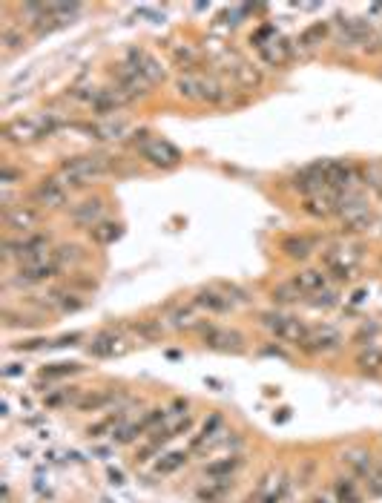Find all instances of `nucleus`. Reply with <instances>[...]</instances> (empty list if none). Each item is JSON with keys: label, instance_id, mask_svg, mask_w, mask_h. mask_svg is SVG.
I'll use <instances>...</instances> for the list:
<instances>
[{"label": "nucleus", "instance_id": "nucleus-28", "mask_svg": "<svg viewBox=\"0 0 382 503\" xmlns=\"http://www.w3.org/2000/svg\"><path fill=\"white\" fill-rule=\"evenodd\" d=\"M328 23H314V26H308L302 34H299V46L302 49H314V46H319L325 38H328Z\"/></svg>", "mask_w": 382, "mask_h": 503}, {"label": "nucleus", "instance_id": "nucleus-26", "mask_svg": "<svg viewBox=\"0 0 382 503\" xmlns=\"http://www.w3.org/2000/svg\"><path fill=\"white\" fill-rule=\"evenodd\" d=\"M130 127H127V121H115V118H110V121H101V124H95V127H90V132L95 135V138H124V132H127Z\"/></svg>", "mask_w": 382, "mask_h": 503}, {"label": "nucleus", "instance_id": "nucleus-16", "mask_svg": "<svg viewBox=\"0 0 382 503\" xmlns=\"http://www.w3.org/2000/svg\"><path fill=\"white\" fill-rule=\"evenodd\" d=\"M118 334L112 331V328H103V331H98L90 345H86V354L90 357H98V359H107V357H115L118 354Z\"/></svg>", "mask_w": 382, "mask_h": 503}, {"label": "nucleus", "instance_id": "nucleus-39", "mask_svg": "<svg viewBox=\"0 0 382 503\" xmlns=\"http://www.w3.org/2000/svg\"><path fill=\"white\" fill-rule=\"evenodd\" d=\"M164 417H167V411H164V408H152V411H147V414H144V420H141L144 431H147V428H155L159 423H164Z\"/></svg>", "mask_w": 382, "mask_h": 503}, {"label": "nucleus", "instance_id": "nucleus-9", "mask_svg": "<svg viewBox=\"0 0 382 503\" xmlns=\"http://www.w3.org/2000/svg\"><path fill=\"white\" fill-rule=\"evenodd\" d=\"M38 221H41V210L34 204H12L3 213V224L12 233H21V236H29L38 228Z\"/></svg>", "mask_w": 382, "mask_h": 503}, {"label": "nucleus", "instance_id": "nucleus-2", "mask_svg": "<svg viewBox=\"0 0 382 503\" xmlns=\"http://www.w3.org/2000/svg\"><path fill=\"white\" fill-rule=\"evenodd\" d=\"M259 325H262L273 339H279L285 345H296V348H299V345L308 339V334H310V325L302 317L288 314V310H279V308L262 310V314H259Z\"/></svg>", "mask_w": 382, "mask_h": 503}, {"label": "nucleus", "instance_id": "nucleus-10", "mask_svg": "<svg viewBox=\"0 0 382 503\" xmlns=\"http://www.w3.org/2000/svg\"><path fill=\"white\" fill-rule=\"evenodd\" d=\"M58 276H61V268L52 262V256L17 268V282H26V285H43V282L58 279Z\"/></svg>", "mask_w": 382, "mask_h": 503}, {"label": "nucleus", "instance_id": "nucleus-30", "mask_svg": "<svg viewBox=\"0 0 382 503\" xmlns=\"http://www.w3.org/2000/svg\"><path fill=\"white\" fill-rule=\"evenodd\" d=\"M49 14L55 23H72V17L81 14V3H49Z\"/></svg>", "mask_w": 382, "mask_h": 503}, {"label": "nucleus", "instance_id": "nucleus-20", "mask_svg": "<svg viewBox=\"0 0 382 503\" xmlns=\"http://www.w3.org/2000/svg\"><path fill=\"white\" fill-rule=\"evenodd\" d=\"M176 92L184 98V101H201L204 98V78L201 75H193L187 72L176 81Z\"/></svg>", "mask_w": 382, "mask_h": 503}, {"label": "nucleus", "instance_id": "nucleus-7", "mask_svg": "<svg viewBox=\"0 0 382 503\" xmlns=\"http://www.w3.org/2000/svg\"><path fill=\"white\" fill-rule=\"evenodd\" d=\"M342 348V334L331 325H319V328H310L308 339L299 345V351L308 357H322V354H334Z\"/></svg>", "mask_w": 382, "mask_h": 503}, {"label": "nucleus", "instance_id": "nucleus-34", "mask_svg": "<svg viewBox=\"0 0 382 503\" xmlns=\"http://www.w3.org/2000/svg\"><path fill=\"white\" fill-rule=\"evenodd\" d=\"M110 400H112V394H86V397H78L75 408L78 411H95L101 406H107Z\"/></svg>", "mask_w": 382, "mask_h": 503}, {"label": "nucleus", "instance_id": "nucleus-37", "mask_svg": "<svg viewBox=\"0 0 382 503\" xmlns=\"http://www.w3.org/2000/svg\"><path fill=\"white\" fill-rule=\"evenodd\" d=\"M21 43H23V34H21V32L3 29V49H6V55H12L14 49H21Z\"/></svg>", "mask_w": 382, "mask_h": 503}, {"label": "nucleus", "instance_id": "nucleus-35", "mask_svg": "<svg viewBox=\"0 0 382 503\" xmlns=\"http://www.w3.org/2000/svg\"><path fill=\"white\" fill-rule=\"evenodd\" d=\"M121 420H124L121 414H110V417H103L101 423H95V426L86 428V437H101L103 431H110V428H112V423H121Z\"/></svg>", "mask_w": 382, "mask_h": 503}, {"label": "nucleus", "instance_id": "nucleus-24", "mask_svg": "<svg viewBox=\"0 0 382 503\" xmlns=\"http://www.w3.org/2000/svg\"><path fill=\"white\" fill-rule=\"evenodd\" d=\"M78 371H83V366L81 362H52V366H43L41 371H38V377L41 379H61V377H72V374H78Z\"/></svg>", "mask_w": 382, "mask_h": 503}, {"label": "nucleus", "instance_id": "nucleus-25", "mask_svg": "<svg viewBox=\"0 0 382 503\" xmlns=\"http://www.w3.org/2000/svg\"><path fill=\"white\" fill-rule=\"evenodd\" d=\"M90 236H92L95 245L107 248V245H112V241L121 236V224L118 221H101V224H95V228L90 230Z\"/></svg>", "mask_w": 382, "mask_h": 503}, {"label": "nucleus", "instance_id": "nucleus-38", "mask_svg": "<svg viewBox=\"0 0 382 503\" xmlns=\"http://www.w3.org/2000/svg\"><path fill=\"white\" fill-rule=\"evenodd\" d=\"M368 492L374 497H382V466H374V472L368 475Z\"/></svg>", "mask_w": 382, "mask_h": 503}, {"label": "nucleus", "instance_id": "nucleus-21", "mask_svg": "<svg viewBox=\"0 0 382 503\" xmlns=\"http://www.w3.org/2000/svg\"><path fill=\"white\" fill-rule=\"evenodd\" d=\"M305 297L299 293V288L293 285V282H282V285H276V288H270V302L276 305V308H290V305H296V302H302Z\"/></svg>", "mask_w": 382, "mask_h": 503}, {"label": "nucleus", "instance_id": "nucleus-1", "mask_svg": "<svg viewBox=\"0 0 382 503\" xmlns=\"http://www.w3.org/2000/svg\"><path fill=\"white\" fill-rule=\"evenodd\" d=\"M112 170V161L107 155H98V152H83V155H72V159H63L55 170V176L66 184V190H81V187H90L92 181L103 179L107 172Z\"/></svg>", "mask_w": 382, "mask_h": 503}, {"label": "nucleus", "instance_id": "nucleus-5", "mask_svg": "<svg viewBox=\"0 0 382 503\" xmlns=\"http://www.w3.org/2000/svg\"><path fill=\"white\" fill-rule=\"evenodd\" d=\"M32 204L38 207V210H69V190L66 184L58 179V176H49V179H41L38 184L32 187Z\"/></svg>", "mask_w": 382, "mask_h": 503}, {"label": "nucleus", "instance_id": "nucleus-19", "mask_svg": "<svg viewBox=\"0 0 382 503\" xmlns=\"http://www.w3.org/2000/svg\"><path fill=\"white\" fill-rule=\"evenodd\" d=\"M241 466H245V460H241L239 455H230V457H221V460H213L204 466V475L210 480H221V477H233Z\"/></svg>", "mask_w": 382, "mask_h": 503}, {"label": "nucleus", "instance_id": "nucleus-11", "mask_svg": "<svg viewBox=\"0 0 382 503\" xmlns=\"http://www.w3.org/2000/svg\"><path fill=\"white\" fill-rule=\"evenodd\" d=\"M328 270H322V268H299L296 273H293V285L299 288V293L308 299V297H316V293H322V290H328Z\"/></svg>", "mask_w": 382, "mask_h": 503}, {"label": "nucleus", "instance_id": "nucleus-12", "mask_svg": "<svg viewBox=\"0 0 382 503\" xmlns=\"http://www.w3.org/2000/svg\"><path fill=\"white\" fill-rule=\"evenodd\" d=\"M3 135H6V141H12V144H32V141H38V138H43L49 132H46V127L38 124V121L17 118V121H9V124L3 127Z\"/></svg>", "mask_w": 382, "mask_h": 503}, {"label": "nucleus", "instance_id": "nucleus-40", "mask_svg": "<svg viewBox=\"0 0 382 503\" xmlns=\"http://www.w3.org/2000/svg\"><path fill=\"white\" fill-rule=\"evenodd\" d=\"M69 285H81V288H90V290H92L98 282H95V279H78V276H72V279H69Z\"/></svg>", "mask_w": 382, "mask_h": 503}, {"label": "nucleus", "instance_id": "nucleus-32", "mask_svg": "<svg viewBox=\"0 0 382 503\" xmlns=\"http://www.w3.org/2000/svg\"><path fill=\"white\" fill-rule=\"evenodd\" d=\"M141 435H144V426H141V423H130V426L115 428V431H112V440H115L118 446H127V443L138 440Z\"/></svg>", "mask_w": 382, "mask_h": 503}, {"label": "nucleus", "instance_id": "nucleus-8", "mask_svg": "<svg viewBox=\"0 0 382 503\" xmlns=\"http://www.w3.org/2000/svg\"><path fill=\"white\" fill-rule=\"evenodd\" d=\"M103 199L101 196H90V199H83V201H75L72 207H69V221L75 224V228H81V230H92L95 224H101L103 221Z\"/></svg>", "mask_w": 382, "mask_h": 503}, {"label": "nucleus", "instance_id": "nucleus-33", "mask_svg": "<svg viewBox=\"0 0 382 503\" xmlns=\"http://www.w3.org/2000/svg\"><path fill=\"white\" fill-rule=\"evenodd\" d=\"M336 497H339V503H359L356 480H351V477H339V480H336Z\"/></svg>", "mask_w": 382, "mask_h": 503}, {"label": "nucleus", "instance_id": "nucleus-41", "mask_svg": "<svg viewBox=\"0 0 382 503\" xmlns=\"http://www.w3.org/2000/svg\"><path fill=\"white\" fill-rule=\"evenodd\" d=\"M314 503H328V500L325 497H314Z\"/></svg>", "mask_w": 382, "mask_h": 503}, {"label": "nucleus", "instance_id": "nucleus-18", "mask_svg": "<svg viewBox=\"0 0 382 503\" xmlns=\"http://www.w3.org/2000/svg\"><path fill=\"white\" fill-rule=\"evenodd\" d=\"M49 256H52V262H55V265L63 270L66 265H69V268L81 265L83 259H86V250H83L81 245H75V241H63V245H58Z\"/></svg>", "mask_w": 382, "mask_h": 503}, {"label": "nucleus", "instance_id": "nucleus-6", "mask_svg": "<svg viewBox=\"0 0 382 503\" xmlns=\"http://www.w3.org/2000/svg\"><path fill=\"white\" fill-rule=\"evenodd\" d=\"M141 161H147L155 170H176L181 164V150L176 144H170L167 138H150V141L138 150Z\"/></svg>", "mask_w": 382, "mask_h": 503}, {"label": "nucleus", "instance_id": "nucleus-15", "mask_svg": "<svg viewBox=\"0 0 382 503\" xmlns=\"http://www.w3.org/2000/svg\"><path fill=\"white\" fill-rule=\"evenodd\" d=\"M132 69H138L150 83H159L164 81V69L159 66V61H155L147 49H130V61H127Z\"/></svg>", "mask_w": 382, "mask_h": 503}, {"label": "nucleus", "instance_id": "nucleus-4", "mask_svg": "<svg viewBox=\"0 0 382 503\" xmlns=\"http://www.w3.org/2000/svg\"><path fill=\"white\" fill-rule=\"evenodd\" d=\"M199 334H201V345L204 348H210V351H224V354H241L245 351V334L236 331V328L204 322Z\"/></svg>", "mask_w": 382, "mask_h": 503}, {"label": "nucleus", "instance_id": "nucleus-36", "mask_svg": "<svg viewBox=\"0 0 382 503\" xmlns=\"http://www.w3.org/2000/svg\"><path fill=\"white\" fill-rule=\"evenodd\" d=\"M302 302H308V305H314V308H331V305H336L339 299H336V293L328 288V290H322V293H316V297H308V299H302Z\"/></svg>", "mask_w": 382, "mask_h": 503}, {"label": "nucleus", "instance_id": "nucleus-14", "mask_svg": "<svg viewBox=\"0 0 382 503\" xmlns=\"http://www.w3.org/2000/svg\"><path fill=\"white\" fill-rule=\"evenodd\" d=\"M279 250H282V256L290 259V262H308V259L314 256L316 245H314V239L293 233V236H285V239L279 241Z\"/></svg>", "mask_w": 382, "mask_h": 503}, {"label": "nucleus", "instance_id": "nucleus-3", "mask_svg": "<svg viewBox=\"0 0 382 503\" xmlns=\"http://www.w3.org/2000/svg\"><path fill=\"white\" fill-rule=\"evenodd\" d=\"M52 250V236L46 233H29L21 239H6V259H17L21 265L41 262Z\"/></svg>", "mask_w": 382, "mask_h": 503}, {"label": "nucleus", "instance_id": "nucleus-13", "mask_svg": "<svg viewBox=\"0 0 382 503\" xmlns=\"http://www.w3.org/2000/svg\"><path fill=\"white\" fill-rule=\"evenodd\" d=\"M196 308L207 310V314H230L233 310V297L228 290H219V288H201L196 290L193 297Z\"/></svg>", "mask_w": 382, "mask_h": 503}, {"label": "nucleus", "instance_id": "nucleus-22", "mask_svg": "<svg viewBox=\"0 0 382 503\" xmlns=\"http://www.w3.org/2000/svg\"><path fill=\"white\" fill-rule=\"evenodd\" d=\"M75 397H81V388H78V386H69V388H46L43 406H46V408H61V406H66L69 400H75ZM75 403H78V400H75Z\"/></svg>", "mask_w": 382, "mask_h": 503}, {"label": "nucleus", "instance_id": "nucleus-27", "mask_svg": "<svg viewBox=\"0 0 382 503\" xmlns=\"http://www.w3.org/2000/svg\"><path fill=\"white\" fill-rule=\"evenodd\" d=\"M356 366H359L362 374L376 377V374L382 371V351H379V348H365V351H359V354H356Z\"/></svg>", "mask_w": 382, "mask_h": 503}, {"label": "nucleus", "instance_id": "nucleus-17", "mask_svg": "<svg viewBox=\"0 0 382 503\" xmlns=\"http://www.w3.org/2000/svg\"><path fill=\"white\" fill-rule=\"evenodd\" d=\"M339 460L359 477H368L374 472V457H371L368 448H345V452L339 455Z\"/></svg>", "mask_w": 382, "mask_h": 503}, {"label": "nucleus", "instance_id": "nucleus-23", "mask_svg": "<svg viewBox=\"0 0 382 503\" xmlns=\"http://www.w3.org/2000/svg\"><path fill=\"white\" fill-rule=\"evenodd\" d=\"M233 489V477H221V480H207V486L199 489V497L207 500V503H216L221 500L224 495H228Z\"/></svg>", "mask_w": 382, "mask_h": 503}, {"label": "nucleus", "instance_id": "nucleus-29", "mask_svg": "<svg viewBox=\"0 0 382 503\" xmlns=\"http://www.w3.org/2000/svg\"><path fill=\"white\" fill-rule=\"evenodd\" d=\"M187 452H170V455H164L159 463H155V475H172L176 469H181V466L187 463Z\"/></svg>", "mask_w": 382, "mask_h": 503}, {"label": "nucleus", "instance_id": "nucleus-31", "mask_svg": "<svg viewBox=\"0 0 382 503\" xmlns=\"http://www.w3.org/2000/svg\"><path fill=\"white\" fill-rule=\"evenodd\" d=\"M132 331L138 334V337H144V339H161V334H164V328H161V322L159 319H141V322H132L130 325Z\"/></svg>", "mask_w": 382, "mask_h": 503}]
</instances>
